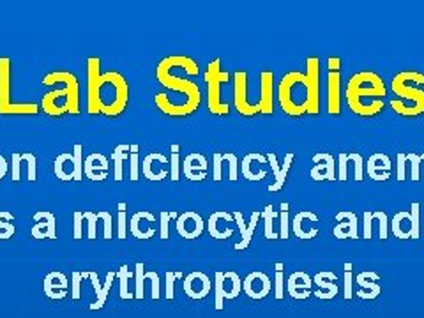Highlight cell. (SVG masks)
I'll return each instance as SVG.
<instances>
[{
    "label": "cell",
    "mask_w": 424,
    "mask_h": 318,
    "mask_svg": "<svg viewBox=\"0 0 424 318\" xmlns=\"http://www.w3.org/2000/svg\"><path fill=\"white\" fill-rule=\"evenodd\" d=\"M277 101L290 117L319 115L320 113V60L306 59V73L290 71L277 85Z\"/></svg>",
    "instance_id": "6da1fadb"
},
{
    "label": "cell",
    "mask_w": 424,
    "mask_h": 318,
    "mask_svg": "<svg viewBox=\"0 0 424 318\" xmlns=\"http://www.w3.org/2000/svg\"><path fill=\"white\" fill-rule=\"evenodd\" d=\"M130 87L126 78L117 71L101 73L98 57L87 59V112L91 115L117 117L126 110Z\"/></svg>",
    "instance_id": "7a4b0ae2"
},
{
    "label": "cell",
    "mask_w": 424,
    "mask_h": 318,
    "mask_svg": "<svg viewBox=\"0 0 424 318\" xmlns=\"http://www.w3.org/2000/svg\"><path fill=\"white\" fill-rule=\"evenodd\" d=\"M387 87L382 76L373 71H361L347 81L345 99L352 113L359 117H375L384 112V96Z\"/></svg>",
    "instance_id": "3957f363"
},
{
    "label": "cell",
    "mask_w": 424,
    "mask_h": 318,
    "mask_svg": "<svg viewBox=\"0 0 424 318\" xmlns=\"http://www.w3.org/2000/svg\"><path fill=\"white\" fill-rule=\"evenodd\" d=\"M62 84V89L48 92L42 96V112L52 117H60L64 113H80V84L71 71H53L42 78V85Z\"/></svg>",
    "instance_id": "277c9868"
},
{
    "label": "cell",
    "mask_w": 424,
    "mask_h": 318,
    "mask_svg": "<svg viewBox=\"0 0 424 318\" xmlns=\"http://www.w3.org/2000/svg\"><path fill=\"white\" fill-rule=\"evenodd\" d=\"M424 74L418 71H401L391 81V91L396 99L389 106L401 117H419L424 113Z\"/></svg>",
    "instance_id": "5b68a950"
},
{
    "label": "cell",
    "mask_w": 424,
    "mask_h": 318,
    "mask_svg": "<svg viewBox=\"0 0 424 318\" xmlns=\"http://www.w3.org/2000/svg\"><path fill=\"white\" fill-rule=\"evenodd\" d=\"M156 78H158L159 84H161L163 87L168 89L170 92H176V94L184 96L186 101H190L191 105L200 108V103H202L200 87H198L195 81H190L186 80V78H181L177 76V74H173V67L172 64H170L168 57L163 59L161 62L158 64V67H156Z\"/></svg>",
    "instance_id": "8992f818"
},
{
    "label": "cell",
    "mask_w": 424,
    "mask_h": 318,
    "mask_svg": "<svg viewBox=\"0 0 424 318\" xmlns=\"http://www.w3.org/2000/svg\"><path fill=\"white\" fill-rule=\"evenodd\" d=\"M230 74L221 69V60L214 59L207 64L205 71V84H207V108L212 115H228L230 106L221 99V85L227 84Z\"/></svg>",
    "instance_id": "52a82bcc"
},
{
    "label": "cell",
    "mask_w": 424,
    "mask_h": 318,
    "mask_svg": "<svg viewBox=\"0 0 424 318\" xmlns=\"http://www.w3.org/2000/svg\"><path fill=\"white\" fill-rule=\"evenodd\" d=\"M84 147L76 144L73 147V152H62L57 156L53 163V171H55L59 181H81L84 178Z\"/></svg>",
    "instance_id": "ba28073f"
},
{
    "label": "cell",
    "mask_w": 424,
    "mask_h": 318,
    "mask_svg": "<svg viewBox=\"0 0 424 318\" xmlns=\"http://www.w3.org/2000/svg\"><path fill=\"white\" fill-rule=\"evenodd\" d=\"M242 281L237 273H216V285H214V292H216V310H223L224 299H235L241 294Z\"/></svg>",
    "instance_id": "9c48e42d"
},
{
    "label": "cell",
    "mask_w": 424,
    "mask_h": 318,
    "mask_svg": "<svg viewBox=\"0 0 424 318\" xmlns=\"http://www.w3.org/2000/svg\"><path fill=\"white\" fill-rule=\"evenodd\" d=\"M234 105L239 115L253 117L256 115V108L249 101L248 96V73L246 71H235L234 73Z\"/></svg>",
    "instance_id": "30bf717a"
},
{
    "label": "cell",
    "mask_w": 424,
    "mask_h": 318,
    "mask_svg": "<svg viewBox=\"0 0 424 318\" xmlns=\"http://www.w3.org/2000/svg\"><path fill=\"white\" fill-rule=\"evenodd\" d=\"M274 73L265 69L260 73V96L256 99L258 113L273 115L274 113Z\"/></svg>",
    "instance_id": "8fae6325"
},
{
    "label": "cell",
    "mask_w": 424,
    "mask_h": 318,
    "mask_svg": "<svg viewBox=\"0 0 424 318\" xmlns=\"http://www.w3.org/2000/svg\"><path fill=\"white\" fill-rule=\"evenodd\" d=\"M177 232H179V235L183 239H198L202 234H204V228H205V221L204 217L200 216L198 212H195V210H186L184 214H181L179 217H177Z\"/></svg>",
    "instance_id": "7c38bea8"
},
{
    "label": "cell",
    "mask_w": 424,
    "mask_h": 318,
    "mask_svg": "<svg viewBox=\"0 0 424 318\" xmlns=\"http://www.w3.org/2000/svg\"><path fill=\"white\" fill-rule=\"evenodd\" d=\"M270 288H273V283H270L269 276L260 271H255V273H249L248 276L242 280V290L248 297L251 299H263L269 295Z\"/></svg>",
    "instance_id": "4fadbf2b"
},
{
    "label": "cell",
    "mask_w": 424,
    "mask_h": 318,
    "mask_svg": "<svg viewBox=\"0 0 424 318\" xmlns=\"http://www.w3.org/2000/svg\"><path fill=\"white\" fill-rule=\"evenodd\" d=\"M166 163H168V159L161 152H151L149 156H145L144 163H142V175L152 182L165 181L170 175V171L163 168Z\"/></svg>",
    "instance_id": "5bb4252c"
},
{
    "label": "cell",
    "mask_w": 424,
    "mask_h": 318,
    "mask_svg": "<svg viewBox=\"0 0 424 318\" xmlns=\"http://www.w3.org/2000/svg\"><path fill=\"white\" fill-rule=\"evenodd\" d=\"M265 158L269 161L270 166H273V174H274V182L269 186V193H276L280 191V189H283L285 182H287V177H288V171H290L292 163H294L295 159V154L294 152H287V156H285L283 159V166L277 163V156L274 154V152H269Z\"/></svg>",
    "instance_id": "9a60e30c"
},
{
    "label": "cell",
    "mask_w": 424,
    "mask_h": 318,
    "mask_svg": "<svg viewBox=\"0 0 424 318\" xmlns=\"http://www.w3.org/2000/svg\"><path fill=\"white\" fill-rule=\"evenodd\" d=\"M228 223H235L234 214L227 210H216L211 214L207 221V230L212 239H228L234 235V228L228 227Z\"/></svg>",
    "instance_id": "2e32d148"
},
{
    "label": "cell",
    "mask_w": 424,
    "mask_h": 318,
    "mask_svg": "<svg viewBox=\"0 0 424 318\" xmlns=\"http://www.w3.org/2000/svg\"><path fill=\"white\" fill-rule=\"evenodd\" d=\"M181 171H183V175L188 181H204V178L207 177V159H205V156L200 154V152H191V154H188L186 158H184Z\"/></svg>",
    "instance_id": "e0dca14e"
},
{
    "label": "cell",
    "mask_w": 424,
    "mask_h": 318,
    "mask_svg": "<svg viewBox=\"0 0 424 318\" xmlns=\"http://www.w3.org/2000/svg\"><path fill=\"white\" fill-rule=\"evenodd\" d=\"M223 163L228 164V178H239V161L234 152H214L212 154V181L219 182L223 178Z\"/></svg>",
    "instance_id": "ac0fdd59"
},
{
    "label": "cell",
    "mask_w": 424,
    "mask_h": 318,
    "mask_svg": "<svg viewBox=\"0 0 424 318\" xmlns=\"http://www.w3.org/2000/svg\"><path fill=\"white\" fill-rule=\"evenodd\" d=\"M34 220L38 223L32 227L30 234L34 239H57V217L55 214L48 212V210H39L34 214Z\"/></svg>",
    "instance_id": "d6986e66"
},
{
    "label": "cell",
    "mask_w": 424,
    "mask_h": 318,
    "mask_svg": "<svg viewBox=\"0 0 424 318\" xmlns=\"http://www.w3.org/2000/svg\"><path fill=\"white\" fill-rule=\"evenodd\" d=\"M267 163L265 156H262L260 152H249L248 156L242 158L241 163V174L246 181L258 182L263 181L267 177V171L263 168H260L262 164Z\"/></svg>",
    "instance_id": "ffe728a7"
},
{
    "label": "cell",
    "mask_w": 424,
    "mask_h": 318,
    "mask_svg": "<svg viewBox=\"0 0 424 318\" xmlns=\"http://www.w3.org/2000/svg\"><path fill=\"white\" fill-rule=\"evenodd\" d=\"M313 163L315 166L311 168V178L313 181H336V163L329 152H319L313 156Z\"/></svg>",
    "instance_id": "44dd1931"
},
{
    "label": "cell",
    "mask_w": 424,
    "mask_h": 318,
    "mask_svg": "<svg viewBox=\"0 0 424 318\" xmlns=\"http://www.w3.org/2000/svg\"><path fill=\"white\" fill-rule=\"evenodd\" d=\"M327 113L329 115L341 113V71L327 73Z\"/></svg>",
    "instance_id": "7402d4cb"
},
{
    "label": "cell",
    "mask_w": 424,
    "mask_h": 318,
    "mask_svg": "<svg viewBox=\"0 0 424 318\" xmlns=\"http://www.w3.org/2000/svg\"><path fill=\"white\" fill-rule=\"evenodd\" d=\"M211 290L212 281L209 280L207 274L200 273V271L188 274L186 280H184V292H186L191 299H204L205 295L211 294Z\"/></svg>",
    "instance_id": "603a6c76"
},
{
    "label": "cell",
    "mask_w": 424,
    "mask_h": 318,
    "mask_svg": "<svg viewBox=\"0 0 424 318\" xmlns=\"http://www.w3.org/2000/svg\"><path fill=\"white\" fill-rule=\"evenodd\" d=\"M234 214V220L235 223H237L239 230H241V241L237 242V244L234 246L237 251H244L246 248H248L249 244H251V239H253V234H255L256 230V225H258L260 217H262V212H258V210H255V212L251 214V220H249V225L244 223V216H242L241 210H235Z\"/></svg>",
    "instance_id": "cb8c5ba5"
},
{
    "label": "cell",
    "mask_w": 424,
    "mask_h": 318,
    "mask_svg": "<svg viewBox=\"0 0 424 318\" xmlns=\"http://www.w3.org/2000/svg\"><path fill=\"white\" fill-rule=\"evenodd\" d=\"M108 159L101 152H92L84 161V175L88 181H105L108 177Z\"/></svg>",
    "instance_id": "d4e9b609"
},
{
    "label": "cell",
    "mask_w": 424,
    "mask_h": 318,
    "mask_svg": "<svg viewBox=\"0 0 424 318\" xmlns=\"http://www.w3.org/2000/svg\"><path fill=\"white\" fill-rule=\"evenodd\" d=\"M338 225L334 227L333 234L336 239H359V223L357 216L352 210H343L336 214Z\"/></svg>",
    "instance_id": "484cf974"
},
{
    "label": "cell",
    "mask_w": 424,
    "mask_h": 318,
    "mask_svg": "<svg viewBox=\"0 0 424 318\" xmlns=\"http://www.w3.org/2000/svg\"><path fill=\"white\" fill-rule=\"evenodd\" d=\"M391 170H393V164H391L389 156L384 154V152H375V154H372L368 158L366 171H368V177L372 181H389Z\"/></svg>",
    "instance_id": "4316f807"
},
{
    "label": "cell",
    "mask_w": 424,
    "mask_h": 318,
    "mask_svg": "<svg viewBox=\"0 0 424 318\" xmlns=\"http://www.w3.org/2000/svg\"><path fill=\"white\" fill-rule=\"evenodd\" d=\"M11 60L7 57L0 59V113L7 115L11 108Z\"/></svg>",
    "instance_id": "83f0119b"
},
{
    "label": "cell",
    "mask_w": 424,
    "mask_h": 318,
    "mask_svg": "<svg viewBox=\"0 0 424 318\" xmlns=\"http://www.w3.org/2000/svg\"><path fill=\"white\" fill-rule=\"evenodd\" d=\"M147 223H154V216L147 210H140V212L134 214L131 217V225L130 230L133 234V237L140 239V241H145V239H151L156 235V228H145Z\"/></svg>",
    "instance_id": "f1b7e54d"
},
{
    "label": "cell",
    "mask_w": 424,
    "mask_h": 318,
    "mask_svg": "<svg viewBox=\"0 0 424 318\" xmlns=\"http://www.w3.org/2000/svg\"><path fill=\"white\" fill-rule=\"evenodd\" d=\"M311 278L306 273H294L288 278V294L294 299H308L311 295Z\"/></svg>",
    "instance_id": "f546056e"
},
{
    "label": "cell",
    "mask_w": 424,
    "mask_h": 318,
    "mask_svg": "<svg viewBox=\"0 0 424 318\" xmlns=\"http://www.w3.org/2000/svg\"><path fill=\"white\" fill-rule=\"evenodd\" d=\"M304 221H313V223H316V221H319V216H316L315 212H311V210H301V212L295 214V217L292 220V232H294L297 239H304V241L315 239L316 235H319V228H313V232L311 230L306 232L304 228H302Z\"/></svg>",
    "instance_id": "4dcf8cb0"
},
{
    "label": "cell",
    "mask_w": 424,
    "mask_h": 318,
    "mask_svg": "<svg viewBox=\"0 0 424 318\" xmlns=\"http://www.w3.org/2000/svg\"><path fill=\"white\" fill-rule=\"evenodd\" d=\"M42 288L45 294L50 299H64L66 297L67 280L62 273H50L46 274L45 281H42Z\"/></svg>",
    "instance_id": "1f68e13d"
},
{
    "label": "cell",
    "mask_w": 424,
    "mask_h": 318,
    "mask_svg": "<svg viewBox=\"0 0 424 318\" xmlns=\"http://www.w3.org/2000/svg\"><path fill=\"white\" fill-rule=\"evenodd\" d=\"M334 280H336V274L334 273H319L315 278H313V283L319 287V290L315 292V295L319 299H333L336 297L338 294V287L336 283H334Z\"/></svg>",
    "instance_id": "d6a6232c"
},
{
    "label": "cell",
    "mask_w": 424,
    "mask_h": 318,
    "mask_svg": "<svg viewBox=\"0 0 424 318\" xmlns=\"http://www.w3.org/2000/svg\"><path fill=\"white\" fill-rule=\"evenodd\" d=\"M380 280V276L377 273H361L357 276V283L361 287V290L357 292V295L361 299H375L379 297V294L382 292L380 285L377 281Z\"/></svg>",
    "instance_id": "836d02e7"
},
{
    "label": "cell",
    "mask_w": 424,
    "mask_h": 318,
    "mask_svg": "<svg viewBox=\"0 0 424 318\" xmlns=\"http://www.w3.org/2000/svg\"><path fill=\"white\" fill-rule=\"evenodd\" d=\"M389 225L394 237L412 239V223H411V212H408V210H400V212L394 214L393 221H389Z\"/></svg>",
    "instance_id": "e575fe53"
},
{
    "label": "cell",
    "mask_w": 424,
    "mask_h": 318,
    "mask_svg": "<svg viewBox=\"0 0 424 318\" xmlns=\"http://www.w3.org/2000/svg\"><path fill=\"white\" fill-rule=\"evenodd\" d=\"M13 164H11V168H13V181L18 182L20 181V163L21 161H27L28 163V181L34 182L35 181V163H38V159H35V156L32 154V152H13Z\"/></svg>",
    "instance_id": "d590c367"
},
{
    "label": "cell",
    "mask_w": 424,
    "mask_h": 318,
    "mask_svg": "<svg viewBox=\"0 0 424 318\" xmlns=\"http://www.w3.org/2000/svg\"><path fill=\"white\" fill-rule=\"evenodd\" d=\"M113 278H115V273H108L105 285H101V283H99V280H98V274L91 273V281H92V285H94V288H96V295H98V301H96L94 305H91L92 312H98V310H101L103 306H105L106 297H108L110 287H112V283H113Z\"/></svg>",
    "instance_id": "8d00e7d4"
},
{
    "label": "cell",
    "mask_w": 424,
    "mask_h": 318,
    "mask_svg": "<svg viewBox=\"0 0 424 318\" xmlns=\"http://www.w3.org/2000/svg\"><path fill=\"white\" fill-rule=\"evenodd\" d=\"M130 151H131V145H127V144H120L113 149V152H112L113 178H115L117 182L122 181V177H124L122 166H124V161H127V158H130Z\"/></svg>",
    "instance_id": "74e56055"
},
{
    "label": "cell",
    "mask_w": 424,
    "mask_h": 318,
    "mask_svg": "<svg viewBox=\"0 0 424 318\" xmlns=\"http://www.w3.org/2000/svg\"><path fill=\"white\" fill-rule=\"evenodd\" d=\"M262 216H263V223H265V228H263V237L265 239H270V241H274V239H280V235L276 234V232H274V217L277 216L276 212H274V209H273V205H267L265 209H263V212H262Z\"/></svg>",
    "instance_id": "f35d334b"
},
{
    "label": "cell",
    "mask_w": 424,
    "mask_h": 318,
    "mask_svg": "<svg viewBox=\"0 0 424 318\" xmlns=\"http://www.w3.org/2000/svg\"><path fill=\"white\" fill-rule=\"evenodd\" d=\"M170 181L177 182L181 178V147L177 144L170 145Z\"/></svg>",
    "instance_id": "ab89813d"
},
{
    "label": "cell",
    "mask_w": 424,
    "mask_h": 318,
    "mask_svg": "<svg viewBox=\"0 0 424 318\" xmlns=\"http://www.w3.org/2000/svg\"><path fill=\"white\" fill-rule=\"evenodd\" d=\"M9 221H13V214L6 212V210H0V239H2V241L11 239L14 235V232H16L14 225L9 223Z\"/></svg>",
    "instance_id": "60d3db41"
},
{
    "label": "cell",
    "mask_w": 424,
    "mask_h": 318,
    "mask_svg": "<svg viewBox=\"0 0 424 318\" xmlns=\"http://www.w3.org/2000/svg\"><path fill=\"white\" fill-rule=\"evenodd\" d=\"M411 223H412V239L421 237V203L412 202L411 203Z\"/></svg>",
    "instance_id": "b9f144b4"
},
{
    "label": "cell",
    "mask_w": 424,
    "mask_h": 318,
    "mask_svg": "<svg viewBox=\"0 0 424 318\" xmlns=\"http://www.w3.org/2000/svg\"><path fill=\"white\" fill-rule=\"evenodd\" d=\"M288 209H290L288 202L281 203V212H280L281 234H280V239H283V241H287V239L290 237V216H288Z\"/></svg>",
    "instance_id": "7bdbcfd3"
},
{
    "label": "cell",
    "mask_w": 424,
    "mask_h": 318,
    "mask_svg": "<svg viewBox=\"0 0 424 318\" xmlns=\"http://www.w3.org/2000/svg\"><path fill=\"white\" fill-rule=\"evenodd\" d=\"M348 163H354V178L361 182L365 178V163H362V156L359 152H347Z\"/></svg>",
    "instance_id": "ee69618b"
},
{
    "label": "cell",
    "mask_w": 424,
    "mask_h": 318,
    "mask_svg": "<svg viewBox=\"0 0 424 318\" xmlns=\"http://www.w3.org/2000/svg\"><path fill=\"white\" fill-rule=\"evenodd\" d=\"M138 145H131L130 151V181H138L140 178V164H138Z\"/></svg>",
    "instance_id": "f6af8a7d"
},
{
    "label": "cell",
    "mask_w": 424,
    "mask_h": 318,
    "mask_svg": "<svg viewBox=\"0 0 424 318\" xmlns=\"http://www.w3.org/2000/svg\"><path fill=\"white\" fill-rule=\"evenodd\" d=\"M159 217H161V225H159V237L163 239V241H166V239L170 237V217H179L177 216V212H166V210H163L161 214H159Z\"/></svg>",
    "instance_id": "bcb514c9"
},
{
    "label": "cell",
    "mask_w": 424,
    "mask_h": 318,
    "mask_svg": "<svg viewBox=\"0 0 424 318\" xmlns=\"http://www.w3.org/2000/svg\"><path fill=\"white\" fill-rule=\"evenodd\" d=\"M405 158H407L408 163H411V181L418 182L419 181V170H421V156L414 154V152H408V154H405Z\"/></svg>",
    "instance_id": "7dc6e473"
},
{
    "label": "cell",
    "mask_w": 424,
    "mask_h": 318,
    "mask_svg": "<svg viewBox=\"0 0 424 318\" xmlns=\"http://www.w3.org/2000/svg\"><path fill=\"white\" fill-rule=\"evenodd\" d=\"M117 207H119V230H117V237H119L120 241H124V239H126V234H127V223H126L127 203L120 202Z\"/></svg>",
    "instance_id": "c3c4849f"
},
{
    "label": "cell",
    "mask_w": 424,
    "mask_h": 318,
    "mask_svg": "<svg viewBox=\"0 0 424 318\" xmlns=\"http://www.w3.org/2000/svg\"><path fill=\"white\" fill-rule=\"evenodd\" d=\"M144 263L138 262L134 266V278H137V294L134 297L144 299V283H145V273H144Z\"/></svg>",
    "instance_id": "681fc988"
},
{
    "label": "cell",
    "mask_w": 424,
    "mask_h": 318,
    "mask_svg": "<svg viewBox=\"0 0 424 318\" xmlns=\"http://www.w3.org/2000/svg\"><path fill=\"white\" fill-rule=\"evenodd\" d=\"M373 216H375V220L380 225V239L386 241L389 237V217H387V214L384 210H377V212H373Z\"/></svg>",
    "instance_id": "f907efd6"
},
{
    "label": "cell",
    "mask_w": 424,
    "mask_h": 318,
    "mask_svg": "<svg viewBox=\"0 0 424 318\" xmlns=\"http://www.w3.org/2000/svg\"><path fill=\"white\" fill-rule=\"evenodd\" d=\"M133 276V274L127 271V266H122L119 271V278H120V297L122 299H131L133 295L130 294V290H127V280Z\"/></svg>",
    "instance_id": "816d5d0a"
},
{
    "label": "cell",
    "mask_w": 424,
    "mask_h": 318,
    "mask_svg": "<svg viewBox=\"0 0 424 318\" xmlns=\"http://www.w3.org/2000/svg\"><path fill=\"white\" fill-rule=\"evenodd\" d=\"M99 220H103V223H105V232H103V237L106 239V241H110V239L113 237V217L112 214L106 212V210H101V212H98Z\"/></svg>",
    "instance_id": "f5cc1de1"
},
{
    "label": "cell",
    "mask_w": 424,
    "mask_h": 318,
    "mask_svg": "<svg viewBox=\"0 0 424 318\" xmlns=\"http://www.w3.org/2000/svg\"><path fill=\"white\" fill-rule=\"evenodd\" d=\"M407 158H405V152H398L396 154V181L403 182L407 178Z\"/></svg>",
    "instance_id": "db71d44e"
},
{
    "label": "cell",
    "mask_w": 424,
    "mask_h": 318,
    "mask_svg": "<svg viewBox=\"0 0 424 318\" xmlns=\"http://www.w3.org/2000/svg\"><path fill=\"white\" fill-rule=\"evenodd\" d=\"M84 220H87V223H88L87 237L91 239V241H94V239H96V223H98V220H99L98 214L87 210V212H84Z\"/></svg>",
    "instance_id": "11a10c76"
},
{
    "label": "cell",
    "mask_w": 424,
    "mask_h": 318,
    "mask_svg": "<svg viewBox=\"0 0 424 318\" xmlns=\"http://www.w3.org/2000/svg\"><path fill=\"white\" fill-rule=\"evenodd\" d=\"M283 287H285L283 263L277 262L276 263V299L277 301H280V299H283Z\"/></svg>",
    "instance_id": "9f6ffc18"
},
{
    "label": "cell",
    "mask_w": 424,
    "mask_h": 318,
    "mask_svg": "<svg viewBox=\"0 0 424 318\" xmlns=\"http://www.w3.org/2000/svg\"><path fill=\"white\" fill-rule=\"evenodd\" d=\"M74 230H73V237L76 239V241H80L81 237H84V212H74Z\"/></svg>",
    "instance_id": "6f0895ef"
},
{
    "label": "cell",
    "mask_w": 424,
    "mask_h": 318,
    "mask_svg": "<svg viewBox=\"0 0 424 318\" xmlns=\"http://www.w3.org/2000/svg\"><path fill=\"white\" fill-rule=\"evenodd\" d=\"M352 263H345V299H352Z\"/></svg>",
    "instance_id": "680465c9"
},
{
    "label": "cell",
    "mask_w": 424,
    "mask_h": 318,
    "mask_svg": "<svg viewBox=\"0 0 424 318\" xmlns=\"http://www.w3.org/2000/svg\"><path fill=\"white\" fill-rule=\"evenodd\" d=\"M362 223H365V232H362V237L366 239V241H369V239L373 237V212H369V210H366L365 214H362Z\"/></svg>",
    "instance_id": "91938a15"
},
{
    "label": "cell",
    "mask_w": 424,
    "mask_h": 318,
    "mask_svg": "<svg viewBox=\"0 0 424 318\" xmlns=\"http://www.w3.org/2000/svg\"><path fill=\"white\" fill-rule=\"evenodd\" d=\"M176 278H183L181 273H166V299L172 301L173 299V283H176Z\"/></svg>",
    "instance_id": "94428289"
},
{
    "label": "cell",
    "mask_w": 424,
    "mask_h": 318,
    "mask_svg": "<svg viewBox=\"0 0 424 318\" xmlns=\"http://www.w3.org/2000/svg\"><path fill=\"white\" fill-rule=\"evenodd\" d=\"M73 280H71V294H73V299H80V283H81V273H73Z\"/></svg>",
    "instance_id": "6125c7cd"
},
{
    "label": "cell",
    "mask_w": 424,
    "mask_h": 318,
    "mask_svg": "<svg viewBox=\"0 0 424 318\" xmlns=\"http://www.w3.org/2000/svg\"><path fill=\"white\" fill-rule=\"evenodd\" d=\"M145 276L152 281V299H159V278L158 273H145Z\"/></svg>",
    "instance_id": "be15d7a7"
},
{
    "label": "cell",
    "mask_w": 424,
    "mask_h": 318,
    "mask_svg": "<svg viewBox=\"0 0 424 318\" xmlns=\"http://www.w3.org/2000/svg\"><path fill=\"white\" fill-rule=\"evenodd\" d=\"M327 67H329V73L331 71H341L340 57H329V59H327Z\"/></svg>",
    "instance_id": "e7e4bbea"
},
{
    "label": "cell",
    "mask_w": 424,
    "mask_h": 318,
    "mask_svg": "<svg viewBox=\"0 0 424 318\" xmlns=\"http://www.w3.org/2000/svg\"><path fill=\"white\" fill-rule=\"evenodd\" d=\"M7 168H9V164H7L6 158H4V156L0 154V181H2V178L6 177V174H7Z\"/></svg>",
    "instance_id": "03108f58"
},
{
    "label": "cell",
    "mask_w": 424,
    "mask_h": 318,
    "mask_svg": "<svg viewBox=\"0 0 424 318\" xmlns=\"http://www.w3.org/2000/svg\"><path fill=\"white\" fill-rule=\"evenodd\" d=\"M419 156H421V159L424 161V152H423V154H419Z\"/></svg>",
    "instance_id": "003e7915"
}]
</instances>
